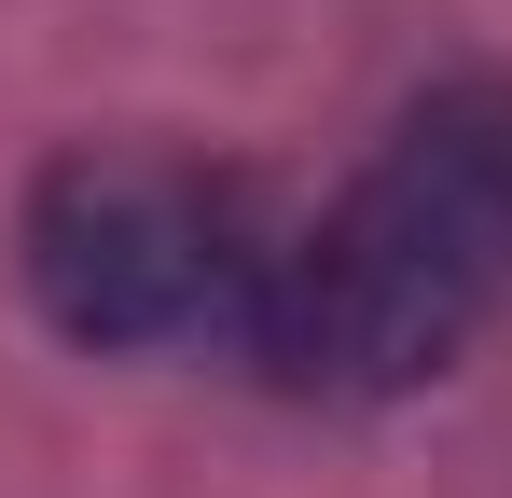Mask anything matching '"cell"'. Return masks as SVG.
<instances>
[{"instance_id": "6da1fadb", "label": "cell", "mask_w": 512, "mask_h": 498, "mask_svg": "<svg viewBox=\"0 0 512 498\" xmlns=\"http://www.w3.org/2000/svg\"><path fill=\"white\" fill-rule=\"evenodd\" d=\"M512 291V83H443L305 236H277L250 360L291 402H402Z\"/></svg>"}, {"instance_id": "7a4b0ae2", "label": "cell", "mask_w": 512, "mask_h": 498, "mask_svg": "<svg viewBox=\"0 0 512 498\" xmlns=\"http://www.w3.org/2000/svg\"><path fill=\"white\" fill-rule=\"evenodd\" d=\"M28 305L97 346V360H180V346H236L250 360L277 236L250 222L236 180L167 153H56L14 208Z\"/></svg>"}]
</instances>
